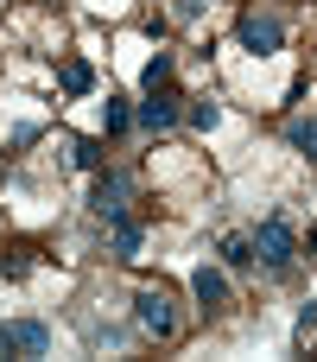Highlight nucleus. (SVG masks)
<instances>
[{"mask_svg":"<svg viewBox=\"0 0 317 362\" xmlns=\"http://www.w3.org/2000/svg\"><path fill=\"white\" fill-rule=\"evenodd\" d=\"M286 140H292V146H299V153H305V159H317V115H299V121H292V134H286Z\"/></svg>","mask_w":317,"mask_h":362,"instance_id":"13","label":"nucleus"},{"mask_svg":"<svg viewBox=\"0 0 317 362\" xmlns=\"http://www.w3.org/2000/svg\"><path fill=\"white\" fill-rule=\"evenodd\" d=\"M235 38H241V51H254V57H273V51L286 45V25H280L273 13H241V19H235Z\"/></svg>","mask_w":317,"mask_h":362,"instance_id":"3","label":"nucleus"},{"mask_svg":"<svg viewBox=\"0 0 317 362\" xmlns=\"http://www.w3.org/2000/svg\"><path fill=\"white\" fill-rule=\"evenodd\" d=\"M172 121H178V102H172V95H165V89H159V95H146V102H140V127H146V134H165V127H172Z\"/></svg>","mask_w":317,"mask_h":362,"instance_id":"7","label":"nucleus"},{"mask_svg":"<svg viewBox=\"0 0 317 362\" xmlns=\"http://www.w3.org/2000/svg\"><path fill=\"white\" fill-rule=\"evenodd\" d=\"M133 318H140V331H146V337H178V305H172V293H165V286H140Z\"/></svg>","mask_w":317,"mask_h":362,"instance_id":"2","label":"nucleus"},{"mask_svg":"<svg viewBox=\"0 0 317 362\" xmlns=\"http://www.w3.org/2000/svg\"><path fill=\"white\" fill-rule=\"evenodd\" d=\"M172 70H178V64H172V51H159V57L140 70V89H146V95H159V89L172 83Z\"/></svg>","mask_w":317,"mask_h":362,"instance_id":"10","label":"nucleus"},{"mask_svg":"<svg viewBox=\"0 0 317 362\" xmlns=\"http://www.w3.org/2000/svg\"><path fill=\"white\" fill-rule=\"evenodd\" d=\"M254 261H267V274H286V267L299 261V235H292L286 216H267V223L254 229Z\"/></svg>","mask_w":317,"mask_h":362,"instance_id":"1","label":"nucleus"},{"mask_svg":"<svg viewBox=\"0 0 317 362\" xmlns=\"http://www.w3.org/2000/svg\"><path fill=\"white\" fill-rule=\"evenodd\" d=\"M216 0H172V19H184V25H197L203 13H210Z\"/></svg>","mask_w":317,"mask_h":362,"instance_id":"16","label":"nucleus"},{"mask_svg":"<svg viewBox=\"0 0 317 362\" xmlns=\"http://www.w3.org/2000/svg\"><path fill=\"white\" fill-rule=\"evenodd\" d=\"M127 121H133V108H127V102H114V95H108V102H102V134H108V140H114V134H127Z\"/></svg>","mask_w":317,"mask_h":362,"instance_id":"14","label":"nucleus"},{"mask_svg":"<svg viewBox=\"0 0 317 362\" xmlns=\"http://www.w3.org/2000/svg\"><path fill=\"white\" fill-rule=\"evenodd\" d=\"M140 235H146V229H140L133 216H114V261H133V255H140Z\"/></svg>","mask_w":317,"mask_h":362,"instance_id":"9","label":"nucleus"},{"mask_svg":"<svg viewBox=\"0 0 317 362\" xmlns=\"http://www.w3.org/2000/svg\"><path fill=\"white\" fill-rule=\"evenodd\" d=\"M216 255H222L229 267H254V235H248V229H229V235L216 242Z\"/></svg>","mask_w":317,"mask_h":362,"instance_id":"8","label":"nucleus"},{"mask_svg":"<svg viewBox=\"0 0 317 362\" xmlns=\"http://www.w3.org/2000/svg\"><path fill=\"white\" fill-rule=\"evenodd\" d=\"M57 76H64V89H70V95H89V89H95V70H89L83 57H64V70H57Z\"/></svg>","mask_w":317,"mask_h":362,"instance_id":"11","label":"nucleus"},{"mask_svg":"<svg viewBox=\"0 0 317 362\" xmlns=\"http://www.w3.org/2000/svg\"><path fill=\"white\" fill-rule=\"evenodd\" d=\"M305 248H311V261H317V229H311V242H305Z\"/></svg>","mask_w":317,"mask_h":362,"instance_id":"17","label":"nucleus"},{"mask_svg":"<svg viewBox=\"0 0 317 362\" xmlns=\"http://www.w3.org/2000/svg\"><path fill=\"white\" fill-rule=\"evenodd\" d=\"M51 350V331L38 325V318H13V325H0V356H44Z\"/></svg>","mask_w":317,"mask_h":362,"instance_id":"4","label":"nucleus"},{"mask_svg":"<svg viewBox=\"0 0 317 362\" xmlns=\"http://www.w3.org/2000/svg\"><path fill=\"white\" fill-rule=\"evenodd\" d=\"M191 293H197V305H203V312H216V305H229V280H222V274H216L210 261H203V267L191 274Z\"/></svg>","mask_w":317,"mask_h":362,"instance_id":"6","label":"nucleus"},{"mask_svg":"<svg viewBox=\"0 0 317 362\" xmlns=\"http://www.w3.org/2000/svg\"><path fill=\"white\" fill-rule=\"evenodd\" d=\"M89 210L95 216H127V178L121 172H95V185H89Z\"/></svg>","mask_w":317,"mask_h":362,"instance_id":"5","label":"nucleus"},{"mask_svg":"<svg viewBox=\"0 0 317 362\" xmlns=\"http://www.w3.org/2000/svg\"><path fill=\"white\" fill-rule=\"evenodd\" d=\"M184 121H191V127H197V134H216V127H222V108H216V102H210V95H197V102H191V115H184Z\"/></svg>","mask_w":317,"mask_h":362,"instance_id":"12","label":"nucleus"},{"mask_svg":"<svg viewBox=\"0 0 317 362\" xmlns=\"http://www.w3.org/2000/svg\"><path fill=\"white\" fill-rule=\"evenodd\" d=\"M70 159H76L83 172H102V159H108V146H102V140H70Z\"/></svg>","mask_w":317,"mask_h":362,"instance_id":"15","label":"nucleus"}]
</instances>
